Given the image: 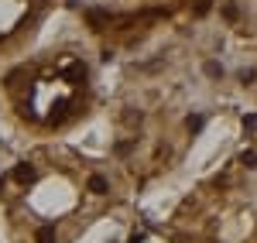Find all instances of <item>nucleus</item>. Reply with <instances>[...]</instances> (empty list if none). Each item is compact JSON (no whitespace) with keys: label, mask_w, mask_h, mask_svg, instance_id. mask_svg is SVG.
Wrapping results in <instances>:
<instances>
[{"label":"nucleus","mask_w":257,"mask_h":243,"mask_svg":"<svg viewBox=\"0 0 257 243\" xmlns=\"http://www.w3.org/2000/svg\"><path fill=\"white\" fill-rule=\"evenodd\" d=\"M35 240H38V243H55V226H38Z\"/></svg>","instance_id":"7ed1b4c3"},{"label":"nucleus","mask_w":257,"mask_h":243,"mask_svg":"<svg viewBox=\"0 0 257 243\" xmlns=\"http://www.w3.org/2000/svg\"><path fill=\"white\" fill-rule=\"evenodd\" d=\"M127 243H144V236H141V233H134V236H131Z\"/></svg>","instance_id":"9d476101"},{"label":"nucleus","mask_w":257,"mask_h":243,"mask_svg":"<svg viewBox=\"0 0 257 243\" xmlns=\"http://www.w3.org/2000/svg\"><path fill=\"white\" fill-rule=\"evenodd\" d=\"M254 79H257L254 69H243V72H240V82H254Z\"/></svg>","instance_id":"1a4fd4ad"},{"label":"nucleus","mask_w":257,"mask_h":243,"mask_svg":"<svg viewBox=\"0 0 257 243\" xmlns=\"http://www.w3.org/2000/svg\"><path fill=\"white\" fill-rule=\"evenodd\" d=\"M223 18L230 21V24H237V21H240V7H237V4H223Z\"/></svg>","instance_id":"423d86ee"},{"label":"nucleus","mask_w":257,"mask_h":243,"mask_svg":"<svg viewBox=\"0 0 257 243\" xmlns=\"http://www.w3.org/2000/svg\"><path fill=\"white\" fill-rule=\"evenodd\" d=\"M86 21L93 24V31H103V28L110 24V18H106L103 11H86Z\"/></svg>","instance_id":"f03ea898"},{"label":"nucleus","mask_w":257,"mask_h":243,"mask_svg":"<svg viewBox=\"0 0 257 243\" xmlns=\"http://www.w3.org/2000/svg\"><path fill=\"white\" fill-rule=\"evenodd\" d=\"M14 182H18V185L35 182V168H31L28 161H24V164H18V168H14Z\"/></svg>","instance_id":"f257e3e1"},{"label":"nucleus","mask_w":257,"mask_h":243,"mask_svg":"<svg viewBox=\"0 0 257 243\" xmlns=\"http://www.w3.org/2000/svg\"><path fill=\"white\" fill-rule=\"evenodd\" d=\"M206 76H209V79H219V76H223V65H219V62H206Z\"/></svg>","instance_id":"6e6552de"},{"label":"nucleus","mask_w":257,"mask_h":243,"mask_svg":"<svg viewBox=\"0 0 257 243\" xmlns=\"http://www.w3.org/2000/svg\"><path fill=\"white\" fill-rule=\"evenodd\" d=\"M240 164H243V168H257V151H243V154H240Z\"/></svg>","instance_id":"0eeeda50"},{"label":"nucleus","mask_w":257,"mask_h":243,"mask_svg":"<svg viewBox=\"0 0 257 243\" xmlns=\"http://www.w3.org/2000/svg\"><path fill=\"white\" fill-rule=\"evenodd\" d=\"M89 192H93V195H106V178H103V175H93V178H89Z\"/></svg>","instance_id":"20e7f679"},{"label":"nucleus","mask_w":257,"mask_h":243,"mask_svg":"<svg viewBox=\"0 0 257 243\" xmlns=\"http://www.w3.org/2000/svg\"><path fill=\"white\" fill-rule=\"evenodd\" d=\"M185 127H189V130H192V134H199V130H202V127H206V117H202V113H192V117H189V120H185Z\"/></svg>","instance_id":"39448f33"}]
</instances>
